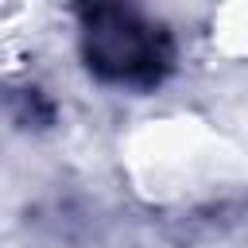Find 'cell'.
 I'll use <instances>...</instances> for the list:
<instances>
[{
	"label": "cell",
	"instance_id": "6da1fadb",
	"mask_svg": "<svg viewBox=\"0 0 248 248\" xmlns=\"http://www.w3.org/2000/svg\"><path fill=\"white\" fill-rule=\"evenodd\" d=\"M85 58H89V70H97L108 81L151 85L170 66V43L155 23H147L136 12L105 0L89 12Z\"/></svg>",
	"mask_w": 248,
	"mask_h": 248
},
{
	"label": "cell",
	"instance_id": "7a4b0ae2",
	"mask_svg": "<svg viewBox=\"0 0 248 248\" xmlns=\"http://www.w3.org/2000/svg\"><path fill=\"white\" fill-rule=\"evenodd\" d=\"M85 4H93V8H97V4H105V0H85Z\"/></svg>",
	"mask_w": 248,
	"mask_h": 248
}]
</instances>
